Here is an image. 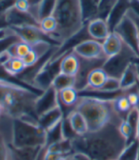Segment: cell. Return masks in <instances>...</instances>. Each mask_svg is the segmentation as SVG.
<instances>
[{"mask_svg": "<svg viewBox=\"0 0 139 160\" xmlns=\"http://www.w3.org/2000/svg\"><path fill=\"white\" fill-rule=\"evenodd\" d=\"M122 120L114 119L98 131L75 136L72 140L73 152L86 153L92 160L117 159L127 145L118 130Z\"/></svg>", "mask_w": 139, "mask_h": 160, "instance_id": "6da1fadb", "label": "cell"}, {"mask_svg": "<svg viewBox=\"0 0 139 160\" xmlns=\"http://www.w3.org/2000/svg\"><path fill=\"white\" fill-rule=\"evenodd\" d=\"M41 93V92L25 86L17 79L12 80L0 76V106L4 113L12 118L23 116L37 118L34 105L38 95Z\"/></svg>", "mask_w": 139, "mask_h": 160, "instance_id": "7a4b0ae2", "label": "cell"}, {"mask_svg": "<svg viewBox=\"0 0 139 160\" xmlns=\"http://www.w3.org/2000/svg\"><path fill=\"white\" fill-rule=\"evenodd\" d=\"M73 109L84 116L89 132L98 131L114 119H123L114 111L113 99L103 100L79 95V99Z\"/></svg>", "mask_w": 139, "mask_h": 160, "instance_id": "3957f363", "label": "cell"}, {"mask_svg": "<svg viewBox=\"0 0 139 160\" xmlns=\"http://www.w3.org/2000/svg\"><path fill=\"white\" fill-rule=\"evenodd\" d=\"M52 15L57 21L55 38L60 46L86 26L79 0H58Z\"/></svg>", "mask_w": 139, "mask_h": 160, "instance_id": "277c9868", "label": "cell"}, {"mask_svg": "<svg viewBox=\"0 0 139 160\" xmlns=\"http://www.w3.org/2000/svg\"><path fill=\"white\" fill-rule=\"evenodd\" d=\"M47 132L32 116L13 118L12 143L16 148H46Z\"/></svg>", "mask_w": 139, "mask_h": 160, "instance_id": "5b68a950", "label": "cell"}, {"mask_svg": "<svg viewBox=\"0 0 139 160\" xmlns=\"http://www.w3.org/2000/svg\"><path fill=\"white\" fill-rule=\"evenodd\" d=\"M135 58H139V56L124 44L120 52L106 59L102 68L110 77L120 79L125 70L132 62H133Z\"/></svg>", "mask_w": 139, "mask_h": 160, "instance_id": "8992f818", "label": "cell"}, {"mask_svg": "<svg viewBox=\"0 0 139 160\" xmlns=\"http://www.w3.org/2000/svg\"><path fill=\"white\" fill-rule=\"evenodd\" d=\"M121 38L123 43L139 56V30L132 16L129 13L119 22L113 31Z\"/></svg>", "mask_w": 139, "mask_h": 160, "instance_id": "52a82bcc", "label": "cell"}, {"mask_svg": "<svg viewBox=\"0 0 139 160\" xmlns=\"http://www.w3.org/2000/svg\"><path fill=\"white\" fill-rule=\"evenodd\" d=\"M19 39L23 42H26L30 45H34L39 42H48L53 46L59 47V43L52 37L47 35L39 26L35 25H26L20 27H12L9 28Z\"/></svg>", "mask_w": 139, "mask_h": 160, "instance_id": "ba28073f", "label": "cell"}, {"mask_svg": "<svg viewBox=\"0 0 139 160\" xmlns=\"http://www.w3.org/2000/svg\"><path fill=\"white\" fill-rule=\"evenodd\" d=\"M62 58L55 60H52L50 58L41 68V70L38 72L33 80V88L36 91L43 92L52 86L53 79L60 73V64Z\"/></svg>", "mask_w": 139, "mask_h": 160, "instance_id": "9c48e42d", "label": "cell"}, {"mask_svg": "<svg viewBox=\"0 0 139 160\" xmlns=\"http://www.w3.org/2000/svg\"><path fill=\"white\" fill-rule=\"evenodd\" d=\"M58 106H59L58 92L52 86H51L49 89L44 91L40 95H38L34 105L35 114L38 118L45 112Z\"/></svg>", "mask_w": 139, "mask_h": 160, "instance_id": "30bf717a", "label": "cell"}, {"mask_svg": "<svg viewBox=\"0 0 139 160\" xmlns=\"http://www.w3.org/2000/svg\"><path fill=\"white\" fill-rule=\"evenodd\" d=\"M72 52L76 53L80 58L84 59H98L107 58L103 52L102 43L93 39L85 40L82 43L77 45Z\"/></svg>", "mask_w": 139, "mask_h": 160, "instance_id": "8fae6325", "label": "cell"}, {"mask_svg": "<svg viewBox=\"0 0 139 160\" xmlns=\"http://www.w3.org/2000/svg\"><path fill=\"white\" fill-rule=\"evenodd\" d=\"M6 21L9 28L26 25L39 26V21L31 12H22L16 10L14 7H12L6 12Z\"/></svg>", "mask_w": 139, "mask_h": 160, "instance_id": "7c38bea8", "label": "cell"}, {"mask_svg": "<svg viewBox=\"0 0 139 160\" xmlns=\"http://www.w3.org/2000/svg\"><path fill=\"white\" fill-rule=\"evenodd\" d=\"M130 8H131V0H116L114 6L112 7L106 20L111 32H112L113 29L116 27V25L125 17Z\"/></svg>", "mask_w": 139, "mask_h": 160, "instance_id": "4fadbf2b", "label": "cell"}, {"mask_svg": "<svg viewBox=\"0 0 139 160\" xmlns=\"http://www.w3.org/2000/svg\"><path fill=\"white\" fill-rule=\"evenodd\" d=\"M87 32L90 37L98 42H103L111 33V30L106 20L95 18L90 21L87 25Z\"/></svg>", "mask_w": 139, "mask_h": 160, "instance_id": "5bb4252c", "label": "cell"}, {"mask_svg": "<svg viewBox=\"0 0 139 160\" xmlns=\"http://www.w3.org/2000/svg\"><path fill=\"white\" fill-rule=\"evenodd\" d=\"M65 117L64 112L59 105L58 107L45 112L41 116L38 117V124L40 125L46 132L52 129L58 123H60Z\"/></svg>", "mask_w": 139, "mask_h": 160, "instance_id": "9a60e30c", "label": "cell"}, {"mask_svg": "<svg viewBox=\"0 0 139 160\" xmlns=\"http://www.w3.org/2000/svg\"><path fill=\"white\" fill-rule=\"evenodd\" d=\"M80 57L73 52H70L61 59L60 72L71 76H76L80 68Z\"/></svg>", "mask_w": 139, "mask_h": 160, "instance_id": "2e32d148", "label": "cell"}, {"mask_svg": "<svg viewBox=\"0 0 139 160\" xmlns=\"http://www.w3.org/2000/svg\"><path fill=\"white\" fill-rule=\"evenodd\" d=\"M109 75L103 70V68H96L92 70L87 78V85L82 91H89V90H101L104 84L106 83ZM81 91V92H82Z\"/></svg>", "mask_w": 139, "mask_h": 160, "instance_id": "e0dca14e", "label": "cell"}, {"mask_svg": "<svg viewBox=\"0 0 139 160\" xmlns=\"http://www.w3.org/2000/svg\"><path fill=\"white\" fill-rule=\"evenodd\" d=\"M102 47L105 56L109 58L120 52L124 47V43L114 32H111L108 37L102 42Z\"/></svg>", "mask_w": 139, "mask_h": 160, "instance_id": "ac0fdd59", "label": "cell"}, {"mask_svg": "<svg viewBox=\"0 0 139 160\" xmlns=\"http://www.w3.org/2000/svg\"><path fill=\"white\" fill-rule=\"evenodd\" d=\"M65 117L68 118L69 122L76 135H84L87 132H89V128L86 120L84 116L78 111L73 109Z\"/></svg>", "mask_w": 139, "mask_h": 160, "instance_id": "d6986e66", "label": "cell"}, {"mask_svg": "<svg viewBox=\"0 0 139 160\" xmlns=\"http://www.w3.org/2000/svg\"><path fill=\"white\" fill-rule=\"evenodd\" d=\"M11 160H35L40 151L45 148H16L9 144Z\"/></svg>", "mask_w": 139, "mask_h": 160, "instance_id": "ffe728a7", "label": "cell"}, {"mask_svg": "<svg viewBox=\"0 0 139 160\" xmlns=\"http://www.w3.org/2000/svg\"><path fill=\"white\" fill-rule=\"evenodd\" d=\"M59 105L62 109L73 110L79 99V92L75 88H67L58 92Z\"/></svg>", "mask_w": 139, "mask_h": 160, "instance_id": "44dd1931", "label": "cell"}, {"mask_svg": "<svg viewBox=\"0 0 139 160\" xmlns=\"http://www.w3.org/2000/svg\"><path fill=\"white\" fill-rule=\"evenodd\" d=\"M100 0H79L82 19L85 25L92 20L97 18L98 4Z\"/></svg>", "mask_w": 139, "mask_h": 160, "instance_id": "7402d4cb", "label": "cell"}, {"mask_svg": "<svg viewBox=\"0 0 139 160\" xmlns=\"http://www.w3.org/2000/svg\"><path fill=\"white\" fill-rule=\"evenodd\" d=\"M1 67L4 72L11 77L18 76L27 69L23 60L19 57H10L7 61L2 64Z\"/></svg>", "mask_w": 139, "mask_h": 160, "instance_id": "603a6c76", "label": "cell"}, {"mask_svg": "<svg viewBox=\"0 0 139 160\" xmlns=\"http://www.w3.org/2000/svg\"><path fill=\"white\" fill-rule=\"evenodd\" d=\"M119 80H120V88L122 91H127L138 83L136 65L134 62H132L128 66V68L125 70V72H123L122 76Z\"/></svg>", "mask_w": 139, "mask_h": 160, "instance_id": "cb8c5ba5", "label": "cell"}, {"mask_svg": "<svg viewBox=\"0 0 139 160\" xmlns=\"http://www.w3.org/2000/svg\"><path fill=\"white\" fill-rule=\"evenodd\" d=\"M113 108L117 114L123 119H126L127 114L132 109L124 92L113 99Z\"/></svg>", "mask_w": 139, "mask_h": 160, "instance_id": "d4e9b609", "label": "cell"}, {"mask_svg": "<svg viewBox=\"0 0 139 160\" xmlns=\"http://www.w3.org/2000/svg\"><path fill=\"white\" fill-rule=\"evenodd\" d=\"M46 149L50 152H56L62 156H69L72 153H73L72 140L70 139H62L60 141L48 146Z\"/></svg>", "mask_w": 139, "mask_h": 160, "instance_id": "484cf974", "label": "cell"}, {"mask_svg": "<svg viewBox=\"0 0 139 160\" xmlns=\"http://www.w3.org/2000/svg\"><path fill=\"white\" fill-rule=\"evenodd\" d=\"M39 27H40V29L47 35H49L50 37H52L53 40H55V41L57 42L55 35H56V31H57L58 25H57L56 19L53 17L52 14L48 16V17H45V18L41 19L40 21H39ZM59 45H60V44H59Z\"/></svg>", "mask_w": 139, "mask_h": 160, "instance_id": "4316f807", "label": "cell"}, {"mask_svg": "<svg viewBox=\"0 0 139 160\" xmlns=\"http://www.w3.org/2000/svg\"><path fill=\"white\" fill-rule=\"evenodd\" d=\"M118 160H138L139 159V141L137 139L128 143L120 155L117 158Z\"/></svg>", "mask_w": 139, "mask_h": 160, "instance_id": "83f0119b", "label": "cell"}, {"mask_svg": "<svg viewBox=\"0 0 139 160\" xmlns=\"http://www.w3.org/2000/svg\"><path fill=\"white\" fill-rule=\"evenodd\" d=\"M75 86V76L67 75L64 73H59L52 82V87L57 91H61L67 88H74Z\"/></svg>", "mask_w": 139, "mask_h": 160, "instance_id": "f1b7e54d", "label": "cell"}, {"mask_svg": "<svg viewBox=\"0 0 139 160\" xmlns=\"http://www.w3.org/2000/svg\"><path fill=\"white\" fill-rule=\"evenodd\" d=\"M31 50H32V45H30L26 42H23V41H19V42L12 45L7 50V52L11 57H19L22 59L30 52Z\"/></svg>", "mask_w": 139, "mask_h": 160, "instance_id": "f546056e", "label": "cell"}, {"mask_svg": "<svg viewBox=\"0 0 139 160\" xmlns=\"http://www.w3.org/2000/svg\"><path fill=\"white\" fill-rule=\"evenodd\" d=\"M57 1L58 0H42L40 5L38 7V12H37V17L39 21L41 19L52 14L55 6L57 4Z\"/></svg>", "mask_w": 139, "mask_h": 160, "instance_id": "4dcf8cb0", "label": "cell"}, {"mask_svg": "<svg viewBox=\"0 0 139 160\" xmlns=\"http://www.w3.org/2000/svg\"><path fill=\"white\" fill-rule=\"evenodd\" d=\"M62 139H65L63 137L62 133V121L60 123H58L56 126H54L52 129L47 132L46 134V148L53 143H56L58 141H60Z\"/></svg>", "mask_w": 139, "mask_h": 160, "instance_id": "1f68e13d", "label": "cell"}, {"mask_svg": "<svg viewBox=\"0 0 139 160\" xmlns=\"http://www.w3.org/2000/svg\"><path fill=\"white\" fill-rule=\"evenodd\" d=\"M115 2H116V0H100V1H99V4H98L97 18L107 20Z\"/></svg>", "mask_w": 139, "mask_h": 160, "instance_id": "d6a6232c", "label": "cell"}, {"mask_svg": "<svg viewBox=\"0 0 139 160\" xmlns=\"http://www.w3.org/2000/svg\"><path fill=\"white\" fill-rule=\"evenodd\" d=\"M100 91L106 92H117L122 91L120 88V80L118 78L109 76L106 83L104 84V86L102 87Z\"/></svg>", "mask_w": 139, "mask_h": 160, "instance_id": "836d02e7", "label": "cell"}, {"mask_svg": "<svg viewBox=\"0 0 139 160\" xmlns=\"http://www.w3.org/2000/svg\"><path fill=\"white\" fill-rule=\"evenodd\" d=\"M126 121L132 128L135 133V137H136V131H137V127L139 123V109L138 108H132L129 112V113L126 116Z\"/></svg>", "mask_w": 139, "mask_h": 160, "instance_id": "e575fe53", "label": "cell"}, {"mask_svg": "<svg viewBox=\"0 0 139 160\" xmlns=\"http://www.w3.org/2000/svg\"><path fill=\"white\" fill-rule=\"evenodd\" d=\"M62 133L65 139H70V140H72L75 136H77L74 131L72 130L67 117H64L62 120Z\"/></svg>", "mask_w": 139, "mask_h": 160, "instance_id": "d590c367", "label": "cell"}, {"mask_svg": "<svg viewBox=\"0 0 139 160\" xmlns=\"http://www.w3.org/2000/svg\"><path fill=\"white\" fill-rule=\"evenodd\" d=\"M16 0H0V15H4L6 12L14 7Z\"/></svg>", "mask_w": 139, "mask_h": 160, "instance_id": "8d00e7d4", "label": "cell"}, {"mask_svg": "<svg viewBox=\"0 0 139 160\" xmlns=\"http://www.w3.org/2000/svg\"><path fill=\"white\" fill-rule=\"evenodd\" d=\"M14 8L22 12H30L31 11V5L28 0H16Z\"/></svg>", "mask_w": 139, "mask_h": 160, "instance_id": "74e56055", "label": "cell"}, {"mask_svg": "<svg viewBox=\"0 0 139 160\" xmlns=\"http://www.w3.org/2000/svg\"><path fill=\"white\" fill-rule=\"evenodd\" d=\"M30 5H31V11L30 12L38 20V17H37V12H38V7L40 5L42 0H28ZM39 21V20H38Z\"/></svg>", "mask_w": 139, "mask_h": 160, "instance_id": "f35d334b", "label": "cell"}, {"mask_svg": "<svg viewBox=\"0 0 139 160\" xmlns=\"http://www.w3.org/2000/svg\"><path fill=\"white\" fill-rule=\"evenodd\" d=\"M71 157V160H92V158L87 155L86 153H83V152H73L70 155Z\"/></svg>", "mask_w": 139, "mask_h": 160, "instance_id": "ab89813d", "label": "cell"}, {"mask_svg": "<svg viewBox=\"0 0 139 160\" xmlns=\"http://www.w3.org/2000/svg\"><path fill=\"white\" fill-rule=\"evenodd\" d=\"M62 155L58 154L56 152H52L48 151L47 149L45 150V154H44V160H57L60 158Z\"/></svg>", "mask_w": 139, "mask_h": 160, "instance_id": "60d3db41", "label": "cell"}, {"mask_svg": "<svg viewBox=\"0 0 139 160\" xmlns=\"http://www.w3.org/2000/svg\"><path fill=\"white\" fill-rule=\"evenodd\" d=\"M11 56H10V54L8 53V52L6 51L5 52H3L2 54H0V67L2 66V64L5 62V61H7V60L10 58Z\"/></svg>", "mask_w": 139, "mask_h": 160, "instance_id": "b9f144b4", "label": "cell"}, {"mask_svg": "<svg viewBox=\"0 0 139 160\" xmlns=\"http://www.w3.org/2000/svg\"><path fill=\"white\" fill-rule=\"evenodd\" d=\"M45 150H46V148H43V149L40 151V152L38 153V155H37V157H36V159H35V160H44Z\"/></svg>", "mask_w": 139, "mask_h": 160, "instance_id": "7bdbcfd3", "label": "cell"}, {"mask_svg": "<svg viewBox=\"0 0 139 160\" xmlns=\"http://www.w3.org/2000/svg\"><path fill=\"white\" fill-rule=\"evenodd\" d=\"M9 32H10V29L4 30V31H0V38H2V37L6 36Z\"/></svg>", "mask_w": 139, "mask_h": 160, "instance_id": "ee69618b", "label": "cell"}, {"mask_svg": "<svg viewBox=\"0 0 139 160\" xmlns=\"http://www.w3.org/2000/svg\"><path fill=\"white\" fill-rule=\"evenodd\" d=\"M135 65H136V72H137V81H138V85H139V63H135Z\"/></svg>", "mask_w": 139, "mask_h": 160, "instance_id": "f6af8a7d", "label": "cell"}, {"mask_svg": "<svg viewBox=\"0 0 139 160\" xmlns=\"http://www.w3.org/2000/svg\"><path fill=\"white\" fill-rule=\"evenodd\" d=\"M57 160H71V157H70V155L69 156H61L59 159H57Z\"/></svg>", "mask_w": 139, "mask_h": 160, "instance_id": "bcb514c9", "label": "cell"}, {"mask_svg": "<svg viewBox=\"0 0 139 160\" xmlns=\"http://www.w3.org/2000/svg\"><path fill=\"white\" fill-rule=\"evenodd\" d=\"M136 139L139 141V123H138V127H137V131H136Z\"/></svg>", "mask_w": 139, "mask_h": 160, "instance_id": "7dc6e473", "label": "cell"}, {"mask_svg": "<svg viewBox=\"0 0 139 160\" xmlns=\"http://www.w3.org/2000/svg\"><path fill=\"white\" fill-rule=\"evenodd\" d=\"M4 113V111H3V109H2V107L0 106V117L2 116V114Z\"/></svg>", "mask_w": 139, "mask_h": 160, "instance_id": "c3c4849f", "label": "cell"}, {"mask_svg": "<svg viewBox=\"0 0 139 160\" xmlns=\"http://www.w3.org/2000/svg\"><path fill=\"white\" fill-rule=\"evenodd\" d=\"M113 160H118V159H113Z\"/></svg>", "mask_w": 139, "mask_h": 160, "instance_id": "681fc988", "label": "cell"}, {"mask_svg": "<svg viewBox=\"0 0 139 160\" xmlns=\"http://www.w3.org/2000/svg\"><path fill=\"white\" fill-rule=\"evenodd\" d=\"M138 86H139V85H138ZM138 109H139V106H138Z\"/></svg>", "mask_w": 139, "mask_h": 160, "instance_id": "f907efd6", "label": "cell"}, {"mask_svg": "<svg viewBox=\"0 0 139 160\" xmlns=\"http://www.w3.org/2000/svg\"><path fill=\"white\" fill-rule=\"evenodd\" d=\"M138 52H139V49H138Z\"/></svg>", "mask_w": 139, "mask_h": 160, "instance_id": "816d5d0a", "label": "cell"}, {"mask_svg": "<svg viewBox=\"0 0 139 160\" xmlns=\"http://www.w3.org/2000/svg\"><path fill=\"white\" fill-rule=\"evenodd\" d=\"M138 160H139V159H138Z\"/></svg>", "mask_w": 139, "mask_h": 160, "instance_id": "f5cc1de1", "label": "cell"}]
</instances>
